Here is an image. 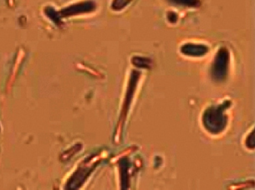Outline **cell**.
Returning a JSON list of instances; mask_svg holds the SVG:
<instances>
[{
	"mask_svg": "<svg viewBox=\"0 0 255 190\" xmlns=\"http://www.w3.org/2000/svg\"><path fill=\"white\" fill-rule=\"evenodd\" d=\"M229 107V103L221 104L216 107L209 108L206 110L203 115V125L206 129L210 133H219L224 130L227 125V116L225 115V110Z\"/></svg>",
	"mask_w": 255,
	"mask_h": 190,
	"instance_id": "cell-1",
	"label": "cell"
},
{
	"mask_svg": "<svg viewBox=\"0 0 255 190\" xmlns=\"http://www.w3.org/2000/svg\"><path fill=\"white\" fill-rule=\"evenodd\" d=\"M139 78H140V73H135V71H134V73H131V77H130V82H129V85H128V92L126 95L125 102L123 104V113H122V119L123 120L127 118L128 109L132 101L131 99H132L133 94L135 93V88L137 86Z\"/></svg>",
	"mask_w": 255,
	"mask_h": 190,
	"instance_id": "cell-2",
	"label": "cell"
},
{
	"mask_svg": "<svg viewBox=\"0 0 255 190\" xmlns=\"http://www.w3.org/2000/svg\"><path fill=\"white\" fill-rule=\"evenodd\" d=\"M246 144L250 149H254L255 148V132H252L249 135L247 140H246Z\"/></svg>",
	"mask_w": 255,
	"mask_h": 190,
	"instance_id": "cell-3",
	"label": "cell"
}]
</instances>
